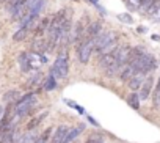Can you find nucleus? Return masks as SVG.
I'll return each instance as SVG.
<instances>
[{
    "label": "nucleus",
    "mask_w": 160,
    "mask_h": 143,
    "mask_svg": "<svg viewBox=\"0 0 160 143\" xmlns=\"http://www.w3.org/2000/svg\"><path fill=\"white\" fill-rule=\"evenodd\" d=\"M32 49H33V52H38V54H42V52H46L47 49H49V44H47V38H36L35 41H33V44H32Z\"/></svg>",
    "instance_id": "1a4fd4ad"
},
{
    "label": "nucleus",
    "mask_w": 160,
    "mask_h": 143,
    "mask_svg": "<svg viewBox=\"0 0 160 143\" xmlns=\"http://www.w3.org/2000/svg\"><path fill=\"white\" fill-rule=\"evenodd\" d=\"M83 129H85V124H78V126H75V127L69 129V130H68V135H66L64 143H71L72 140H75V138H77L80 134L83 132Z\"/></svg>",
    "instance_id": "9d476101"
},
{
    "label": "nucleus",
    "mask_w": 160,
    "mask_h": 143,
    "mask_svg": "<svg viewBox=\"0 0 160 143\" xmlns=\"http://www.w3.org/2000/svg\"><path fill=\"white\" fill-rule=\"evenodd\" d=\"M36 2H38V0H25V13H27V11H28ZM24 16H25V14H24Z\"/></svg>",
    "instance_id": "4be33fe9"
},
{
    "label": "nucleus",
    "mask_w": 160,
    "mask_h": 143,
    "mask_svg": "<svg viewBox=\"0 0 160 143\" xmlns=\"http://www.w3.org/2000/svg\"><path fill=\"white\" fill-rule=\"evenodd\" d=\"M127 63L132 64V66L138 71V73H143V74L151 73V71L155 69V66H157L155 58H154L151 54L141 52V49H132Z\"/></svg>",
    "instance_id": "f257e3e1"
},
{
    "label": "nucleus",
    "mask_w": 160,
    "mask_h": 143,
    "mask_svg": "<svg viewBox=\"0 0 160 143\" xmlns=\"http://www.w3.org/2000/svg\"><path fill=\"white\" fill-rule=\"evenodd\" d=\"M160 14V0H149V3L146 5V16H155Z\"/></svg>",
    "instance_id": "f8f14e48"
},
{
    "label": "nucleus",
    "mask_w": 160,
    "mask_h": 143,
    "mask_svg": "<svg viewBox=\"0 0 160 143\" xmlns=\"http://www.w3.org/2000/svg\"><path fill=\"white\" fill-rule=\"evenodd\" d=\"M101 30H102V22L96 21V22H91L87 28V35L85 36H91V38H98L101 35Z\"/></svg>",
    "instance_id": "9b49d317"
},
{
    "label": "nucleus",
    "mask_w": 160,
    "mask_h": 143,
    "mask_svg": "<svg viewBox=\"0 0 160 143\" xmlns=\"http://www.w3.org/2000/svg\"><path fill=\"white\" fill-rule=\"evenodd\" d=\"M44 90L46 91H52V90H55V87H57V79L52 76V74H49L47 77H46V80H44Z\"/></svg>",
    "instance_id": "dca6fc26"
},
{
    "label": "nucleus",
    "mask_w": 160,
    "mask_h": 143,
    "mask_svg": "<svg viewBox=\"0 0 160 143\" xmlns=\"http://www.w3.org/2000/svg\"><path fill=\"white\" fill-rule=\"evenodd\" d=\"M69 73V55L66 52V49L60 50L52 69H50V74L55 77V79H66Z\"/></svg>",
    "instance_id": "20e7f679"
},
{
    "label": "nucleus",
    "mask_w": 160,
    "mask_h": 143,
    "mask_svg": "<svg viewBox=\"0 0 160 143\" xmlns=\"http://www.w3.org/2000/svg\"><path fill=\"white\" fill-rule=\"evenodd\" d=\"M28 30L30 28H27V27H21L14 35H13V39L16 41V43H19V41H24L25 38H27V35H28Z\"/></svg>",
    "instance_id": "f3484780"
},
{
    "label": "nucleus",
    "mask_w": 160,
    "mask_h": 143,
    "mask_svg": "<svg viewBox=\"0 0 160 143\" xmlns=\"http://www.w3.org/2000/svg\"><path fill=\"white\" fill-rule=\"evenodd\" d=\"M87 19L85 18H82L77 24H75V27H74V30H72V38H71V43H74V44H80V41H82L83 38H85V35H87Z\"/></svg>",
    "instance_id": "0eeeda50"
},
{
    "label": "nucleus",
    "mask_w": 160,
    "mask_h": 143,
    "mask_svg": "<svg viewBox=\"0 0 160 143\" xmlns=\"http://www.w3.org/2000/svg\"><path fill=\"white\" fill-rule=\"evenodd\" d=\"M47 115H49L47 112H42V113H39L38 116L32 118V120L27 123V130H33V129H36V127L39 126V123H41V121H42V120H44Z\"/></svg>",
    "instance_id": "4468645a"
},
{
    "label": "nucleus",
    "mask_w": 160,
    "mask_h": 143,
    "mask_svg": "<svg viewBox=\"0 0 160 143\" xmlns=\"http://www.w3.org/2000/svg\"><path fill=\"white\" fill-rule=\"evenodd\" d=\"M118 19H119V21H124V22H132V18H129V16H126V14H119Z\"/></svg>",
    "instance_id": "5701e85b"
},
{
    "label": "nucleus",
    "mask_w": 160,
    "mask_h": 143,
    "mask_svg": "<svg viewBox=\"0 0 160 143\" xmlns=\"http://www.w3.org/2000/svg\"><path fill=\"white\" fill-rule=\"evenodd\" d=\"M21 98H22V96H21V93H19V91H16V90H10L8 93H5V94H3V101H5V102H8V104H16Z\"/></svg>",
    "instance_id": "2eb2a0df"
},
{
    "label": "nucleus",
    "mask_w": 160,
    "mask_h": 143,
    "mask_svg": "<svg viewBox=\"0 0 160 143\" xmlns=\"http://www.w3.org/2000/svg\"><path fill=\"white\" fill-rule=\"evenodd\" d=\"M96 39L98 38H91V36H85L78 44V60L82 64H87L90 61V57L94 50V46H96Z\"/></svg>",
    "instance_id": "423d86ee"
},
{
    "label": "nucleus",
    "mask_w": 160,
    "mask_h": 143,
    "mask_svg": "<svg viewBox=\"0 0 160 143\" xmlns=\"http://www.w3.org/2000/svg\"><path fill=\"white\" fill-rule=\"evenodd\" d=\"M127 104H129L132 109L138 110V109H140V98H138V94H135V93H130V94L127 96Z\"/></svg>",
    "instance_id": "6ab92c4d"
},
{
    "label": "nucleus",
    "mask_w": 160,
    "mask_h": 143,
    "mask_svg": "<svg viewBox=\"0 0 160 143\" xmlns=\"http://www.w3.org/2000/svg\"><path fill=\"white\" fill-rule=\"evenodd\" d=\"M41 80H42V74H41V73H36V74L27 82V87H28L30 90H35V88L41 84Z\"/></svg>",
    "instance_id": "a211bd4d"
},
{
    "label": "nucleus",
    "mask_w": 160,
    "mask_h": 143,
    "mask_svg": "<svg viewBox=\"0 0 160 143\" xmlns=\"http://www.w3.org/2000/svg\"><path fill=\"white\" fill-rule=\"evenodd\" d=\"M46 61H47V58L42 54H38V52H22L19 55V63H21V68H22L24 73L41 68Z\"/></svg>",
    "instance_id": "7ed1b4c3"
},
{
    "label": "nucleus",
    "mask_w": 160,
    "mask_h": 143,
    "mask_svg": "<svg viewBox=\"0 0 160 143\" xmlns=\"http://www.w3.org/2000/svg\"><path fill=\"white\" fill-rule=\"evenodd\" d=\"M154 105L155 107H160V79H158L157 88L154 90Z\"/></svg>",
    "instance_id": "aec40b11"
},
{
    "label": "nucleus",
    "mask_w": 160,
    "mask_h": 143,
    "mask_svg": "<svg viewBox=\"0 0 160 143\" xmlns=\"http://www.w3.org/2000/svg\"><path fill=\"white\" fill-rule=\"evenodd\" d=\"M36 104V94L35 93H27L25 96H22L16 104H14V113L18 118H22L25 115H28L32 112V109Z\"/></svg>",
    "instance_id": "39448f33"
},
{
    "label": "nucleus",
    "mask_w": 160,
    "mask_h": 143,
    "mask_svg": "<svg viewBox=\"0 0 160 143\" xmlns=\"http://www.w3.org/2000/svg\"><path fill=\"white\" fill-rule=\"evenodd\" d=\"M118 39H119V35L116 32H105V33H101L96 39V46H94V50L98 52L99 57L115 50L118 46Z\"/></svg>",
    "instance_id": "f03ea898"
},
{
    "label": "nucleus",
    "mask_w": 160,
    "mask_h": 143,
    "mask_svg": "<svg viewBox=\"0 0 160 143\" xmlns=\"http://www.w3.org/2000/svg\"><path fill=\"white\" fill-rule=\"evenodd\" d=\"M144 76L146 74H143V73H137L127 84H129V88L130 90H140V87H141V84H143V80H144Z\"/></svg>",
    "instance_id": "ddd939ff"
},
{
    "label": "nucleus",
    "mask_w": 160,
    "mask_h": 143,
    "mask_svg": "<svg viewBox=\"0 0 160 143\" xmlns=\"http://www.w3.org/2000/svg\"><path fill=\"white\" fill-rule=\"evenodd\" d=\"M87 143H104V137L102 135H98V134H93V135H90V138L87 140Z\"/></svg>",
    "instance_id": "412c9836"
},
{
    "label": "nucleus",
    "mask_w": 160,
    "mask_h": 143,
    "mask_svg": "<svg viewBox=\"0 0 160 143\" xmlns=\"http://www.w3.org/2000/svg\"><path fill=\"white\" fill-rule=\"evenodd\" d=\"M152 85H154V77L152 76H148V77H144V80H143V84H141V87H140V94H138V98L140 99H148V96L152 93Z\"/></svg>",
    "instance_id": "6e6552de"
}]
</instances>
